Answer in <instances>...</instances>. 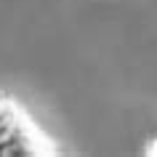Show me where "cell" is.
Returning a JSON list of instances; mask_svg holds the SVG:
<instances>
[{
    "instance_id": "6da1fadb",
    "label": "cell",
    "mask_w": 157,
    "mask_h": 157,
    "mask_svg": "<svg viewBox=\"0 0 157 157\" xmlns=\"http://www.w3.org/2000/svg\"><path fill=\"white\" fill-rule=\"evenodd\" d=\"M56 141L43 131L16 96L0 91V157H53Z\"/></svg>"
},
{
    "instance_id": "7a4b0ae2",
    "label": "cell",
    "mask_w": 157,
    "mask_h": 157,
    "mask_svg": "<svg viewBox=\"0 0 157 157\" xmlns=\"http://www.w3.org/2000/svg\"><path fill=\"white\" fill-rule=\"evenodd\" d=\"M144 155H147V157H157V136L147 141V147H144Z\"/></svg>"
}]
</instances>
